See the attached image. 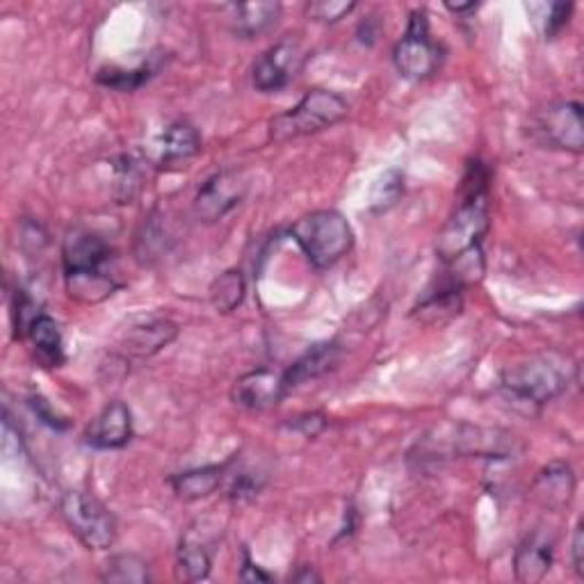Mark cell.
Returning <instances> with one entry per match:
<instances>
[{"mask_svg": "<svg viewBox=\"0 0 584 584\" xmlns=\"http://www.w3.org/2000/svg\"><path fill=\"white\" fill-rule=\"evenodd\" d=\"M179 336V327L170 320H151L147 324H138L128 332L123 345L128 354L136 356H153L160 349H165Z\"/></svg>", "mask_w": 584, "mask_h": 584, "instance_id": "cell-20", "label": "cell"}, {"mask_svg": "<svg viewBox=\"0 0 584 584\" xmlns=\"http://www.w3.org/2000/svg\"><path fill=\"white\" fill-rule=\"evenodd\" d=\"M110 258L108 242L85 229H74L62 245V266L64 274L69 272H89L104 270V263Z\"/></svg>", "mask_w": 584, "mask_h": 584, "instance_id": "cell-13", "label": "cell"}, {"mask_svg": "<svg viewBox=\"0 0 584 584\" xmlns=\"http://www.w3.org/2000/svg\"><path fill=\"white\" fill-rule=\"evenodd\" d=\"M226 464H215V466H204V468H192L185 473H179L170 479L174 494L181 500H202L208 498L219 489V484L224 479Z\"/></svg>", "mask_w": 584, "mask_h": 584, "instance_id": "cell-22", "label": "cell"}, {"mask_svg": "<svg viewBox=\"0 0 584 584\" xmlns=\"http://www.w3.org/2000/svg\"><path fill=\"white\" fill-rule=\"evenodd\" d=\"M133 439V415L123 402H110L91 420L85 432L87 445L96 450H121Z\"/></svg>", "mask_w": 584, "mask_h": 584, "instance_id": "cell-12", "label": "cell"}, {"mask_svg": "<svg viewBox=\"0 0 584 584\" xmlns=\"http://www.w3.org/2000/svg\"><path fill=\"white\" fill-rule=\"evenodd\" d=\"M229 25L238 37L251 40L268 32L281 17V3H240L229 6Z\"/></svg>", "mask_w": 584, "mask_h": 584, "instance_id": "cell-19", "label": "cell"}, {"mask_svg": "<svg viewBox=\"0 0 584 584\" xmlns=\"http://www.w3.org/2000/svg\"><path fill=\"white\" fill-rule=\"evenodd\" d=\"M571 560H573V569L575 573L582 577L584 575V523L580 521L573 534V543H571Z\"/></svg>", "mask_w": 584, "mask_h": 584, "instance_id": "cell-33", "label": "cell"}, {"mask_svg": "<svg viewBox=\"0 0 584 584\" xmlns=\"http://www.w3.org/2000/svg\"><path fill=\"white\" fill-rule=\"evenodd\" d=\"M354 8H356V3H352V0H317V3H311L306 8V12L315 21L338 23L340 19L352 14Z\"/></svg>", "mask_w": 584, "mask_h": 584, "instance_id": "cell-27", "label": "cell"}, {"mask_svg": "<svg viewBox=\"0 0 584 584\" xmlns=\"http://www.w3.org/2000/svg\"><path fill=\"white\" fill-rule=\"evenodd\" d=\"M30 407L35 409V413L44 420L46 425H51V428H55V430H64V428H67V420L60 418V415L48 407V402H46L44 398H32V400H30Z\"/></svg>", "mask_w": 584, "mask_h": 584, "instance_id": "cell-32", "label": "cell"}, {"mask_svg": "<svg viewBox=\"0 0 584 584\" xmlns=\"http://www.w3.org/2000/svg\"><path fill=\"white\" fill-rule=\"evenodd\" d=\"M151 76H153V67L144 64V67H140V69H108V72H101L96 80H99L106 87L119 89V91H133V89L142 87Z\"/></svg>", "mask_w": 584, "mask_h": 584, "instance_id": "cell-26", "label": "cell"}, {"mask_svg": "<svg viewBox=\"0 0 584 584\" xmlns=\"http://www.w3.org/2000/svg\"><path fill=\"white\" fill-rule=\"evenodd\" d=\"M245 300V277L240 270H229L210 285V302L217 313H231Z\"/></svg>", "mask_w": 584, "mask_h": 584, "instance_id": "cell-23", "label": "cell"}, {"mask_svg": "<svg viewBox=\"0 0 584 584\" xmlns=\"http://www.w3.org/2000/svg\"><path fill=\"white\" fill-rule=\"evenodd\" d=\"M217 537L204 526H190L181 537L176 553V575L185 582H199L210 575Z\"/></svg>", "mask_w": 584, "mask_h": 584, "instance_id": "cell-11", "label": "cell"}, {"mask_svg": "<svg viewBox=\"0 0 584 584\" xmlns=\"http://www.w3.org/2000/svg\"><path fill=\"white\" fill-rule=\"evenodd\" d=\"M475 8H477L475 3H466V6H452V3H447V10L457 12V14H462V12H471V10H475Z\"/></svg>", "mask_w": 584, "mask_h": 584, "instance_id": "cell-36", "label": "cell"}, {"mask_svg": "<svg viewBox=\"0 0 584 584\" xmlns=\"http://www.w3.org/2000/svg\"><path fill=\"white\" fill-rule=\"evenodd\" d=\"M288 430L292 432H300L306 439L317 436L324 428H327V420H324L322 413H304L298 418H290V423H285Z\"/></svg>", "mask_w": 584, "mask_h": 584, "instance_id": "cell-29", "label": "cell"}, {"mask_svg": "<svg viewBox=\"0 0 584 584\" xmlns=\"http://www.w3.org/2000/svg\"><path fill=\"white\" fill-rule=\"evenodd\" d=\"M240 580H242V582H270L272 575H268L266 571L258 569V566L249 560V555H245V566H242V571H240Z\"/></svg>", "mask_w": 584, "mask_h": 584, "instance_id": "cell-34", "label": "cell"}, {"mask_svg": "<svg viewBox=\"0 0 584 584\" xmlns=\"http://www.w3.org/2000/svg\"><path fill=\"white\" fill-rule=\"evenodd\" d=\"M69 298L80 304H101L115 295L119 283L112 274L104 270H89V272H69L64 274Z\"/></svg>", "mask_w": 584, "mask_h": 584, "instance_id": "cell-21", "label": "cell"}, {"mask_svg": "<svg viewBox=\"0 0 584 584\" xmlns=\"http://www.w3.org/2000/svg\"><path fill=\"white\" fill-rule=\"evenodd\" d=\"M258 491H261V482H256L251 475L245 473L231 482L229 498L236 502H242V500H251L253 496H258Z\"/></svg>", "mask_w": 584, "mask_h": 584, "instance_id": "cell-31", "label": "cell"}, {"mask_svg": "<svg viewBox=\"0 0 584 584\" xmlns=\"http://www.w3.org/2000/svg\"><path fill=\"white\" fill-rule=\"evenodd\" d=\"M101 577L112 584H147L151 580L149 564L138 555H115Z\"/></svg>", "mask_w": 584, "mask_h": 584, "instance_id": "cell-24", "label": "cell"}, {"mask_svg": "<svg viewBox=\"0 0 584 584\" xmlns=\"http://www.w3.org/2000/svg\"><path fill=\"white\" fill-rule=\"evenodd\" d=\"M60 511L72 534L89 550H108L117 541V518L112 511L87 491L62 496Z\"/></svg>", "mask_w": 584, "mask_h": 584, "instance_id": "cell-5", "label": "cell"}, {"mask_svg": "<svg viewBox=\"0 0 584 584\" xmlns=\"http://www.w3.org/2000/svg\"><path fill=\"white\" fill-rule=\"evenodd\" d=\"M292 580H295V582H320V575H315L311 569H304L302 573H298Z\"/></svg>", "mask_w": 584, "mask_h": 584, "instance_id": "cell-35", "label": "cell"}, {"mask_svg": "<svg viewBox=\"0 0 584 584\" xmlns=\"http://www.w3.org/2000/svg\"><path fill=\"white\" fill-rule=\"evenodd\" d=\"M404 192V179L398 170H388L379 183L375 185V192H372V210L381 213V210H388L391 206L398 204V199L402 197Z\"/></svg>", "mask_w": 584, "mask_h": 584, "instance_id": "cell-25", "label": "cell"}, {"mask_svg": "<svg viewBox=\"0 0 584 584\" xmlns=\"http://www.w3.org/2000/svg\"><path fill=\"white\" fill-rule=\"evenodd\" d=\"M25 336L30 340L32 354H35V361L42 368H60L64 359H67V356H64L62 332L51 315L40 313L35 320L30 322Z\"/></svg>", "mask_w": 584, "mask_h": 584, "instance_id": "cell-15", "label": "cell"}, {"mask_svg": "<svg viewBox=\"0 0 584 584\" xmlns=\"http://www.w3.org/2000/svg\"><path fill=\"white\" fill-rule=\"evenodd\" d=\"M340 361V347L336 340L329 343H317L311 349H306L300 359L292 364L285 370V379L290 383V391L292 388H298L304 381H313L322 375H327L329 370H334Z\"/></svg>", "mask_w": 584, "mask_h": 584, "instance_id": "cell-18", "label": "cell"}, {"mask_svg": "<svg viewBox=\"0 0 584 584\" xmlns=\"http://www.w3.org/2000/svg\"><path fill=\"white\" fill-rule=\"evenodd\" d=\"M349 115V104L340 94L329 89H311L304 99L270 121V140L290 142L306 136L327 131V128L340 123Z\"/></svg>", "mask_w": 584, "mask_h": 584, "instance_id": "cell-4", "label": "cell"}, {"mask_svg": "<svg viewBox=\"0 0 584 584\" xmlns=\"http://www.w3.org/2000/svg\"><path fill=\"white\" fill-rule=\"evenodd\" d=\"M571 12H573V6L571 3H555V6H550L548 19H545V37L548 40H553L555 35H560L562 28L571 19Z\"/></svg>", "mask_w": 584, "mask_h": 584, "instance_id": "cell-30", "label": "cell"}, {"mask_svg": "<svg viewBox=\"0 0 584 584\" xmlns=\"http://www.w3.org/2000/svg\"><path fill=\"white\" fill-rule=\"evenodd\" d=\"M202 151V138L197 128L187 121L170 123L158 138V165H179Z\"/></svg>", "mask_w": 584, "mask_h": 584, "instance_id": "cell-16", "label": "cell"}, {"mask_svg": "<svg viewBox=\"0 0 584 584\" xmlns=\"http://www.w3.org/2000/svg\"><path fill=\"white\" fill-rule=\"evenodd\" d=\"M306 53L302 48V42L295 37H285L270 46L261 57L256 60L251 69V80L258 91H279L288 87L304 67Z\"/></svg>", "mask_w": 584, "mask_h": 584, "instance_id": "cell-8", "label": "cell"}, {"mask_svg": "<svg viewBox=\"0 0 584 584\" xmlns=\"http://www.w3.org/2000/svg\"><path fill=\"white\" fill-rule=\"evenodd\" d=\"M393 62L398 72L409 80H428L443 62L441 46L432 40L425 12H413L407 35L396 44Z\"/></svg>", "mask_w": 584, "mask_h": 584, "instance_id": "cell-6", "label": "cell"}, {"mask_svg": "<svg viewBox=\"0 0 584 584\" xmlns=\"http://www.w3.org/2000/svg\"><path fill=\"white\" fill-rule=\"evenodd\" d=\"M575 491V475L571 471V466L555 462L545 466L532 486V494L534 498L548 507V509H562L571 502Z\"/></svg>", "mask_w": 584, "mask_h": 584, "instance_id": "cell-17", "label": "cell"}, {"mask_svg": "<svg viewBox=\"0 0 584 584\" xmlns=\"http://www.w3.org/2000/svg\"><path fill=\"white\" fill-rule=\"evenodd\" d=\"M288 236L300 245L309 263L317 270L336 266L354 245V231L338 210H315L290 226Z\"/></svg>", "mask_w": 584, "mask_h": 584, "instance_id": "cell-3", "label": "cell"}, {"mask_svg": "<svg viewBox=\"0 0 584 584\" xmlns=\"http://www.w3.org/2000/svg\"><path fill=\"white\" fill-rule=\"evenodd\" d=\"M245 192L247 183L242 174L231 170L219 172L210 176L197 192V197H194V215L206 224H213L224 215H229L242 202Z\"/></svg>", "mask_w": 584, "mask_h": 584, "instance_id": "cell-9", "label": "cell"}, {"mask_svg": "<svg viewBox=\"0 0 584 584\" xmlns=\"http://www.w3.org/2000/svg\"><path fill=\"white\" fill-rule=\"evenodd\" d=\"M489 231V172L482 162H471L462 187L459 202L436 238V253L445 268L484 256L482 240Z\"/></svg>", "mask_w": 584, "mask_h": 584, "instance_id": "cell-1", "label": "cell"}, {"mask_svg": "<svg viewBox=\"0 0 584 584\" xmlns=\"http://www.w3.org/2000/svg\"><path fill=\"white\" fill-rule=\"evenodd\" d=\"M534 136L541 140V144L571 153H582L584 149L582 106L575 101L548 104L534 115Z\"/></svg>", "mask_w": 584, "mask_h": 584, "instance_id": "cell-7", "label": "cell"}, {"mask_svg": "<svg viewBox=\"0 0 584 584\" xmlns=\"http://www.w3.org/2000/svg\"><path fill=\"white\" fill-rule=\"evenodd\" d=\"M577 366L566 354L543 352L530 359L513 364L502 372L500 391L511 404L518 407H543L545 402L560 398L575 381Z\"/></svg>", "mask_w": 584, "mask_h": 584, "instance_id": "cell-2", "label": "cell"}, {"mask_svg": "<svg viewBox=\"0 0 584 584\" xmlns=\"http://www.w3.org/2000/svg\"><path fill=\"white\" fill-rule=\"evenodd\" d=\"M290 393L285 370L277 372L270 368H258L240 379L231 388V400L249 411H266L277 407Z\"/></svg>", "mask_w": 584, "mask_h": 584, "instance_id": "cell-10", "label": "cell"}, {"mask_svg": "<svg viewBox=\"0 0 584 584\" xmlns=\"http://www.w3.org/2000/svg\"><path fill=\"white\" fill-rule=\"evenodd\" d=\"M117 174H119V197L131 202L136 197V192L140 187V167H138V162L133 158H128V155H121L119 160V165H115Z\"/></svg>", "mask_w": 584, "mask_h": 584, "instance_id": "cell-28", "label": "cell"}, {"mask_svg": "<svg viewBox=\"0 0 584 584\" xmlns=\"http://www.w3.org/2000/svg\"><path fill=\"white\" fill-rule=\"evenodd\" d=\"M555 555V541L550 539L545 532L534 530L528 534L521 543H518L516 553H513V573L516 580L534 584L545 577L550 571V564H553Z\"/></svg>", "mask_w": 584, "mask_h": 584, "instance_id": "cell-14", "label": "cell"}]
</instances>
